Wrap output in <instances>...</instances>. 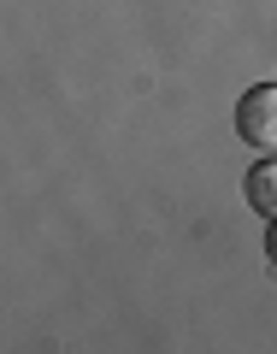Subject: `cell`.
I'll list each match as a JSON object with an SVG mask.
<instances>
[{"mask_svg":"<svg viewBox=\"0 0 277 354\" xmlns=\"http://www.w3.org/2000/svg\"><path fill=\"white\" fill-rule=\"evenodd\" d=\"M248 207L260 218H277V160H260L248 171Z\"/></svg>","mask_w":277,"mask_h":354,"instance_id":"obj_2","label":"cell"},{"mask_svg":"<svg viewBox=\"0 0 277 354\" xmlns=\"http://www.w3.org/2000/svg\"><path fill=\"white\" fill-rule=\"evenodd\" d=\"M265 260L277 266V218H265Z\"/></svg>","mask_w":277,"mask_h":354,"instance_id":"obj_3","label":"cell"},{"mask_svg":"<svg viewBox=\"0 0 277 354\" xmlns=\"http://www.w3.org/2000/svg\"><path fill=\"white\" fill-rule=\"evenodd\" d=\"M236 130H242V142H254V148H277V88L271 83H260V88L242 95Z\"/></svg>","mask_w":277,"mask_h":354,"instance_id":"obj_1","label":"cell"}]
</instances>
